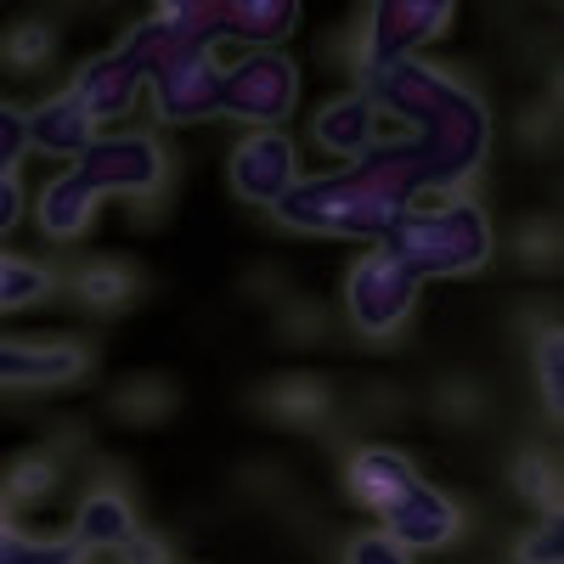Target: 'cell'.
<instances>
[{
	"mask_svg": "<svg viewBox=\"0 0 564 564\" xmlns=\"http://www.w3.org/2000/svg\"><path fill=\"white\" fill-rule=\"evenodd\" d=\"M361 90L384 113V141L361 164H350L356 175H367L406 209L423 198H452L475 181L491 153V113L463 79L430 63H401Z\"/></svg>",
	"mask_w": 564,
	"mask_h": 564,
	"instance_id": "6da1fadb",
	"label": "cell"
},
{
	"mask_svg": "<svg viewBox=\"0 0 564 564\" xmlns=\"http://www.w3.org/2000/svg\"><path fill=\"white\" fill-rule=\"evenodd\" d=\"M406 276L435 282V276H475L491 260V220L475 198H423L406 209V220L379 243Z\"/></svg>",
	"mask_w": 564,
	"mask_h": 564,
	"instance_id": "7a4b0ae2",
	"label": "cell"
},
{
	"mask_svg": "<svg viewBox=\"0 0 564 564\" xmlns=\"http://www.w3.org/2000/svg\"><path fill=\"white\" fill-rule=\"evenodd\" d=\"M289 231H311V238H367L384 243L406 220V204L379 193L356 170H327V175H300L271 209Z\"/></svg>",
	"mask_w": 564,
	"mask_h": 564,
	"instance_id": "3957f363",
	"label": "cell"
},
{
	"mask_svg": "<svg viewBox=\"0 0 564 564\" xmlns=\"http://www.w3.org/2000/svg\"><path fill=\"white\" fill-rule=\"evenodd\" d=\"M74 175L97 198H130L153 204L170 181V153L153 130H102L90 148L74 159Z\"/></svg>",
	"mask_w": 564,
	"mask_h": 564,
	"instance_id": "277c9868",
	"label": "cell"
},
{
	"mask_svg": "<svg viewBox=\"0 0 564 564\" xmlns=\"http://www.w3.org/2000/svg\"><path fill=\"white\" fill-rule=\"evenodd\" d=\"M446 29H452L446 0H379V7H367L361 34H356V74H361V85L401 68V63H423V45L441 40Z\"/></svg>",
	"mask_w": 564,
	"mask_h": 564,
	"instance_id": "5b68a950",
	"label": "cell"
},
{
	"mask_svg": "<svg viewBox=\"0 0 564 564\" xmlns=\"http://www.w3.org/2000/svg\"><path fill=\"white\" fill-rule=\"evenodd\" d=\"M300 108V68L289 52H238L220 63V119L276 130Z\"/></svg>",
	"mask_w": 564,
	"mask_h": 564,
	"instance_id": "8992f818",
	"label": "cell"
},
{
	"mask_svg": "<svg viewBox=\"0 0 564 564\" xmlns=\"http://www.w3.org/2000/svg\"><path fill=\"white\" fill-rule=\"evenodd\" d=\"M417 289L423 282L406 276L384 249H367L350 276H345V316L361 339H395L401 327L412 322V305H417Z\"/></svg>",
	"mask_w": 564,
	"mask_h": 564,
	"instance_id": "52a82bcc",
	"label": "cell"
},
{
	"mask_svg": "<svg viewBox=\"0 0 564 564\" xmlns=\"http://www.w3.org/2000/svg\"><path fill=\"white\" fill-rule=\"evenodd\" d=\"M68 90L79 97L85 119L97 124V130H119L135 113V102L148 97V68H141V57L119 40V45H108V52L85 57L79 74L68 79Z\"/></svg>",
	"mask_w": 564,
	"mask_h": 564,
	"instance_id": "ba28073f",
	"label": "cell"
},
{
	"mask_svg": "<svg viewBox=\"0 0 564 564\" xmlns=\"http://www.w3.org/2000/svg\"><path fill=\"white\" fill-rule=\"evenodd\" d=\"M148 102L159 124H198L220 119V63L215 52H181L148 74Z\"/></svg>",
	"mask_w": 564,
	"mask_h": 564,
	"instance_id": "9c48e42d",
	"label": "cell"
},
{
	"mask_svg": "<svg viewBox=\"0 0 564 564\" xmlns=\"http://www.w3.org/2000/svg\"><path fill=\"white\" fill-rule=\"evenodd\" d=\"M226 181L243 204L276 209V198L300 181V153H294L289 130H249L226 159Z\"/></svg>",
	"mask_w": 564,
	"mask_h": 564,
	"instance_id": "30bf717a",
	"label": "cell"
},
{
	"mask_svg": "<svg viewBox=\"0 0 564 564\" xmlns=\"http://www.w3.org/2000/svg\"><path fill=\"white\" fill-rule=\"evenodd\" d=\"M90 350L79 339H0V395L63 390L85 379Z\"/></svg>",
	"mask_w": 564,
	"mask_h": 564,
	"instance_id": "8fae6325",
	"label": "cell"
},
{
	"mask_svg": "<svg viewBox=\"0 0 564 564\" xmlns=\"http://www.w3.org/2000/svg\"><path fill=\"white\" fill-rule=\"evenodd\" d=\"M379 531L395 542V547H406V553H435V547H452L457 542V531H463V508L441 491V486H412V491H401L384 513H379Z\"/></svg>",
	"mask_w": 564,
	"mask_h": 564,
	"instance_id": "7c38bea8",
	"label": "cell"
},
{
	"mask_svg": "<svg viewBox=\"0 0 564 564\" xmlns=\"http://www.w3.org/2000/svg\"><path fill=\"white\" fill-rule=\"evenodd\" d=\"M384 141V113L379 102L367 97V90H339V97H327L311 119V148L339 159V164H361L372 148Z\"/></svg>",
	"mask_w": 564,
	"mask_h": 564,
	"instance_id": "4fadbf2b",
	"label": "cell"
},
{
	"mask_svg": "<svg viewBox=\"0 0 564 564\" xmlns=\"http://www.w3.org/2000/svg\"><path fill=\"white\" fill-rule=\"evenodd\" d=\"M294 23H300L294 0H220V7H209L215 45L238 40L243 52H276V45L294 34Z\"/></svg>",
	"mask_w": 564,
	"mask_h": 564,
	"instance_id": "5bb4252c",
	"label": "cell"
},
{
	"mask_svg": "<svg viewBox=\"0 0 564 564\" xmlns=\"http://www.w3.org/2000/svg\"><path fill=\"white\" fill-rule=\"evenodd\" d=\"M23 124H29V148L34 153H45V159H79L90 141H97L102 130L85 119V108H79V97L63 85V90H52V97H40L34 108H23Z\"/></svg>",
	"mask_w": 564,
	"mask_h": 564,
	"instance_id": "9a60e30c",
	"label": "cell"
},
{
	"mask_svg": "<svg viewBox=\"0 0 564 564\" xmlns=\"http://www.w3.org/2000/svg\"><path fill=\"white\" fill-rule=\"evenodd\" d=\"M423 475L412 468V457L406 452H395V446H361V452H350V463H345V486H350V497L361 502V508H372V513H384L401 491H412Z\"/></svg>",
	"mask_w": 564,
	"mask_h": 564,
	"instance_id": "2e32d148",
	"label": "cell"
},
{
	"mask_svg": "<svg viewBox=\"0 0 564 564\" xmlns=\"http://www.w3.org/2000/svg\"><path fill=\"white\" fill-rule=\"evenodd\" d=\"M97 209H102V198L90 193L74 170H63V175H52V181L40 186L34 226H40L52 243H79L85 231H90V220H97Z\"/></svg>",
	"mask_w": 564,
	"mask_h": 564,
	"instance_id": "e0dca14e",
	"label": "cell"
},
{
	"mask_svg": "<svg viewBox=\"0 0 564 564\" xmlns=\"http://www.w3.org/2000/svg\"><path fill=\"white\" fill-rule=\"evenodd\" d=\"M135 531H141V525H135L130 497H124L119 486H97V491H85V497H79V508H74V531H68V536H74L85 553H119Z\"/></svg>",
	"mask_w": 564,
	"mask_h": 564,
	"instance_id": "ac0fdd59",
	"label": "cell"
},
{
	"mask_svg": "<svg viewBox=\"0 0 564 564\" xmlns=\"http://www.w3.org/2000/svg\"><path fill=\"white\" fill-rule=\"evenodd\" d=\"M57 294V271L45 260H29V254H0V316L12 311H34Z\"/></svg>",
	"mask_w": 564,
	"mask_h": 564,
	"instance_id": "d6986e66",
	"label": "cell"
},
{
	"mask_svg": "<svg viewBox=\"0 0 564 564\" xmlns=\"http://www.w3.org/2000/svg\"><path fill=\"white\" fill-rule=\"evenodd\" d=\"M0 564H90L74 536H34L18 525H0Z\"/></svg>",
	"mask_w": 564,
	"mask_h": 564,
	"instance_id": "ffe728a7",
	"label": "cell"
},
{
	"mask_svg": "<svg viewBox=\"0 0 564 564\" xmlns=\"http://www.w3.org/2000/svg\"><path fill=\"white\" fill-rule=\"evenodd\" d=\"M74 294H79L90 311H119V305L135 294V276H130L119 260H90V265L74 276Z\"/></svg>",
	"mask_w": 564,
	"mask_h": 564,
	"instance_id": "44dd1931",
	"label": "cell"
},
{
	"mask_svg": "<svg viewBox=\"0 0 564 564\" xmlns=\"http://www.w3.org/2000/svg\"><path fill=\"white\" fill-rule=\"evenodd\" d=\"M52 45H57V34L45 23H18V29L0 34V63L18 68V74H34V68L52 63Z\"/></svg>",
	"mask_w": 564,
	"mask_h": 564,
	"instance_id": "7402d4cb",
	"label": "cell"
},
{
	"mask_svg": "<svg viewBox=\"0 0 564 564\" xmlns=\"http://www.w3.org/2000/svg\"><path fill=\"white\" fill-rule=\"evenodd\" d=\"M265 412L282 417V423H316L327 412V390L316 379H282L271 395H265Z\"/></svg>",
	"mask_w": 564,
	"mask_h": 564,
	"instance_id": "603a6c76",
	"label": "cell"
},
{
	"mask_svg": "<svg viewBox=\"0 0 564 564\" xmlns=\"http://www.w3.org/2000/svg\"><path fill=\"white\" fill-rule=\"evenodd\" d=\"M513 491H520L525 502H536V508H547V520H558V468H553V457H542V452L513 457Z\"/></svg>",
	"mask_w": 564,
	"mask_h": 564,
	"instance_id": "cb8c5ba5",
	"label": "cell"
},
{
	"mask_svg": "<svg viewBox=\"0 0 564 564\" xmlns=\"http://www.w3.org/2000/svg\"><path fill=\"white\" fill-rule=\"evenodd\" d=\"M57 486V457L52 452H29L7 468V497L12 502H40V497H52Z\"/></svg>",
	"mask_w": 564,
	"mask_h": 564,
	"instance_id": "d4e9b609",
	"label": "cell"
},
{
	"mask_svg": "<svg viewBox=\"0 0 564 564\" xmlns=\"http://www.w3.org/2000/svg\"><path fill=\"white\" fill-rule=\"evenodd\" d=\"M536 372H542V401L558 417V406H564V339H558V322H547L542 339H536Z\"/></svg>",
	"mask_w": 564,
	"mask_h": 564,
	"instance_id": "484cf974",
	"label": "cell"
},
{
	"mask_svg": "<svg viewBox=\"0 0 564 564\" xmlns=\"http://www.w3.org/2000/svg\"><path fill=\"white\" fill-rule=\"evenodd\" d=\"M29 153V124H23V108L0 97V175H18Z\"/></svg>",
	"mask_w": 564,
	"mask_h": 564,
	"instance_id": "4316f807",
	"label": "cell"
},
{
	"mask_svg": "<svg viewBox=\"0 0 564 564\" xmlns=\"http://www.w3.org/2000/svg\"><path fill=\"white\" fill-rule=\"evenodd\" d=\"M513 564H564V536H558V520L525 531L513 542Z\"/></svg>",
	"mask_w": 564,
	"mask_h": 564,
	"instance_id": "83f0119b",
	"label": "cell"
},
{
	"mask_svg": "<svg viewBox=\"0 0 564 564\" xmlns=\"http://www.w3.org/2000/svg\"><path fill=\"white\" fill-rule=\"evenodd\" d=\"M345 564H417V558L406 547H395L384 531H361V536H350Z\"/></svg>",
	"mask_w": 564,
	"mask_h": 564,
	"instance_id": "f1b7e54d",
	"label": "cell"
},
{
	"mask_svg": "<svg viewBox=\"0 0 564 564\" xmlns=\"http://www.w3.org/2000/svg\"><path fill=\"white\" fill-rule=\"evenodd\" d=\"M23 220V181L18 175H0V238H12Z\"/></svg>",
	"mask_w": 564,
	"mask_h": 564,
	"instance_id": "f546056e",
	"label": "cell"
},
{
	"mask_svg": "<svg viewBox=\"0 0 564 564\" xmlns=\"http://www.w3.org/2000/svg\"><path fill=\"white\" fill-rule=\"evenodd\" d=\"M119 564H170V553H164V542H159V536L135 531V536L119 547Z\"/></svg>",
	"mask_w": 564,
	"mask_h": 564,
	"instance_id": "4dcf8cb0",
	"label": "cell"
},
{
	"mask_svg": "<svg viewBox=\"0 0 564 564\" xmlns=\"http://www.w3.org/2000/svg\"><path fill=\"white\" fill-rule=\"evenodd\" d=\"M0 525H12V520H7V502H0Z\"/></svg>",
	"mask_w": 564,
	"mask_h": 564,
	"instance_id": "1f68e13d",
	"label": "cell"
}]
</instances>
